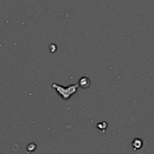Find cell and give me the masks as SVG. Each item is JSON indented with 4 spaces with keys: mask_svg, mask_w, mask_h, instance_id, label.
I'll use <instances>...</instances> for the list:
<instances>
[{
    "mask_svg": "<svg viewBox=\"0 0 154 154\" xmlns=\"http://www.w3.org/2000/svg\"><path fill=\"white\" fill-rule=\"evenodd\" d=\"M52 87L58 92L59 95L62 96L64 99H68L74 94L76 93L78 87V84H75V85H71L68 87H63L62 86H59L57 84H54Z\"/></svg>",
    "mask_w": 154,
    "mask_h": 154,
    "instance_id": "6da1fadb",
    "label": "cell"
},
{
    "mask_svg": "<svg viewBox=\"0 0 154 154\" xmlns=\"http://www.w3.org/2000/svg\"><path fill=\"white\" fill-rule=\"evenodd\" d=\"M79 84L83 88H88L89 86L90 85V80L87 77H83L81 78L79 81Z\"/></svg>",
    "mask_w": 154,
    "mask_h": 154,
    "instance_id": "7a4b0ae2",
    "label": "cell"
}]
</instances>
